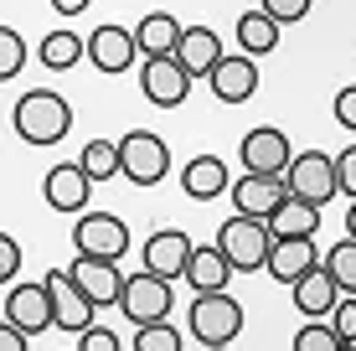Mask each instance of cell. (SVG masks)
<instances>
[{"label": "cell", "mask_w": 356, "mask_h": 351, "mask_svg": "<svg viewBox=\"0 0 356 351\" xmlns=\"http://www.w3.org/2000/svg\"><path fill=\"white\" fill-rule=\"evenodd\" d=\"M0 351H26V331H21V325H0Z\"/></svg>", "instance_id": "74e56055"}, {"label": "cell", "mask_w": 356, "mask_h": 351, "mask_svg": "<svg viewBox=\"0 0 356 351\" xmlns=\"http://www.w3.org/2000/svg\"><path fill=\"white\" fill-rule=\"evenodd\" d=\"M232 263H227V253L217 248V243H196L191 248V263H186V284L196 289V295H217V289H227L232 279Z\"/></svg>", "instance_id": "44dd1931"}, {"label": "cell", "mask_w": 356, "mask_h": 351, "mask_svg": "<svg viewBox=\"0 0 356 351\" xmlns=\"http://www.w3.org/2000/svg\"><path fill=\"white\" fill-rule=\"evenodd\" d=\"M140 93L155 108H181V104H186V93H191V72L176 63V52H170V57H145Z\"/></svg>", "instance_id": "ba28073f"}, {"label": "cell", "mask_w": 356, "mask_h": 351, "mask_svg": "<svg viewBox=\"0 0 356 351\" xmlns=\"http://www.w3.org/2000/svg\"><path fill=\"white\" fill-rule=\"evenodd\" d=\"M83 171L93 181H108V176H124V165H119V140H88L83 145Z\"/></svg>", "instance_id": "4316f807"}, {"label": "cell", "mask_w": 356, "mask_h": 351, "mask_svg": "<svg viewBox=\"0 0 356 351\" xmlns=\"http://www.w3.org/2000/svg\"><path fill=\"white\" fill-rule=\"evenodd\" d=\"M181 36H186V26H181L170 10H150V16L134 26V42H140L145 57H170L181 47Z\"/></svg>", "instance_id": "603a6c76"}, {"label": "cell", "mask_w": 356, "mask_h": 351, "mask_svg": "<svg viewBox=\"0 0 356 351\" xmlns=\"http://www.w3.org/2000/svg\"><path fill=\"white\" fill-rule=\"evenodd\" d=\"M16 269H21V243L16 238H0V279H6V289H10V279H16Z\"/></svg>", "instance_id": "e575fe53"}, {"label": "cell", "mask_w": 356, "mask_h": 351, "mask_svg": "<svg viewBox=\"0 0 356 351\" xmlns=\"http://www.w3.org/2000/svg\"><path fill=\"white\" fill-rule=\"evenodd\" d=\"M36 57H42L47 72H67V67H78L83 57H88V36H78V31H47Z\"/></svg>", "instance_id": "d4e9b609"}, {"label": "cell", "mask_w": 356, "mask_h": 351, "mask_svg": "<svg viewBox=\"0 0 356 351\" xmlns=\"http://www.w3.org/2000/svg\"><path fill=\"white\" fill-rule=\"evenodd\" d=\"M134 351H181V331L170 320L134 325Z\"/></svg>", "instance_id": "83f0119b"}, {"label": "cell", "mask_w": 356, "mask_h": 351, "mask_svg": "<svg viewBox=\"0 0 356 351\" xmlns=\"http://www.w3.org/2000/svg\"><path fill=\"white\" fill-rule=\"evenodd\" d=\"M336 124L341 129H356V83H346V88L336 93Z\"/></svg>", "instance_id": "d590c367"}, {"label": "cell", "mask_w": 356, "mask_h": 351, "mask_svg": "<svg viewBox=\"0 0 356 351\" xmlns=\"http://www.w3.org/2000/svg\"><path fill=\"white\" fill-rule=\"evenodd\" d=\"M268 227H274V238H315L321 233V207L289 191V202L268 217Z\"/></svg>", "instance_id": "cb8c5ba5"}, {"label": "cell", "mask_w": 356, "mask_h": 351, "mask_svg": "<svg viewBox=\"0 0 356 351\" xmlns=\"http://www.w3.org/2000/svg\"><path fill=\"white\" fill-rule=\"evenodd\" d=\"M346 238H356V202L346 207Z\"/></svg>", "instance_id": "ab89813d"}, {"label": "cell", "mask_w": 356, "mask_h": 351, "mask_svg": "<svg viewBox=\"0 0 356 351\" xmlns=\"http://www.w3.org/2000/svg\"><path fill=\"white\" fill-rule=\"evenodd\" d=\"M191 238L181 233V227H161V233L145 238V269L161 274V279H186V263H191Z\"/></svg>", "instance_id": "7c38bea8"}, {"label": "cell", "mask_w": 356, "mask_h": 351, "mask_svg": "<svg viewBox=\"0 0 356 351\" xmlns=\"http://www.w3.org/2000/svg\"><path fill=\"white\" fill-rule=\"evenodd\" d=\"M294 351H346V341H341V331L330 320H310L294 336Z\"/></svg>", "instance_id": "f1b7e54d"}, {"label": "cell", "mask_w": 356, "mask_h": 351, "mask_svg": "<svg viewBox=\"0 0 356 351\" xmlns=\"http://www.w3.org/2000/svg\"><path fill=\"white\" fill-rule=\"evenodd\" d=\"M119 165H124V181H134V186H161L170 171V150L150 129H129L119 140Z\"/></svg>", "instance_id": "277c9868"}, {"label": "cell", "mask_w": 356, "mask_h": 351, "mask_svg": "<svg viewBox=\"0 0 356 351\" xmlns=\"http://www.w3.org/2000/svg\"><path fill=\"white\" fill-rule=\"evenodd\" d=\"M346 351H356V341H346Z\"/></svg>", "instance_id": "b9f144b4"}, {"label": "cell", "mask_w": 356, "mask_h": 351, "mask_svg": "<svg viewBox=\"0 0 356 351\" xmlns=\"http://www.w3.org/2000/svg\"><path fill=\"white\" fill-rule=\"evenodd\" d=\"M217 248L227 253V263L238 274H259L268 269V248H274V227H268V217H243L232 212L222 227H217Z\"/></svg>", "instance_id": "7a4b0ae2"}, {"label": "cell", "mask_w": 356, "mask_h": 351, "mask_svg": "<svg viewBox=\"0 0 356 351\" xmlns=\"http://www.w3.org/2000/svg\"><path fill=\"white\" fill-rule=\"evenodd\" d=\"M134 52H140V42H134V31H124V26H93V36H88L93 67L108 72V78H114V72H129Z\"/></svg>", "instance_id": "e0dca14e"}, {"label": "cell", "mask_w": 356, "mask_h": 351, "mask_svg": "<svg viewBox=\"0 0 356 351\" xmlns=\"http://www.w3.org/2000/svg\"><path fill=\"white\" fill-rule=\"evenodd\" d=\"M181 191L191 202H217L222 191H232V176H227V161L222 155H196V161L181 165Z\"/></svg>", "instance_id": "d6986e66"}, {"label": "cell", "mask_w": 356, "mask_h": 351, "mask_svg": "<svg viewBox=\"0 0 356 351\" xmlns=\"http://www.w3.org/2000/svg\"><path fill=\"white\" fill-rule=\"evenodd\" d=\"M52 10H63V16H78V10H88V0H52Z\"/></svg>", "instance_id": "f35d334b"}, {"label": "cell", "mask_w": 356, "mask_h": 351, "mask_svg": "<svg viewBox=\"0 0 356 351\" xmlns=\"http://www.w3.org/2000/svg\"><path fill=\"white\" fill-rule=\"evenodd\" d=\"M6 320L21 325L26 336L47 331V325H57L52 289H47V284H10V289H6Z\"/></svg>", "instance_id": "8fae6325"}, {"label": "cell", "mask_w": 356, "mask_h": 351, "mask_svg": "<svg viewBox=\"0 0 356 351\" xmlns=\"http://www.w3.org/2000/svg\"><path fill=\"white\" fill-rule=\"evenodd\" d=\"M10 124H16V135L26 145H57L72 129V108L63 93L52 88H31L16 99V114H10Z\"/></svg>", "instance_id": "6da1fadb"}, {"label": "cell", "mask_w": 356, "mask_h": 351, "mask_svg": "<svg viewBox=\"0 0 356 351\" xmlns=\"http://www.w3.org/2000/svg\"><path fill=\"white\" fill-rule=\"evenodd\" d=\"M42 284L52 289V310H57V325H63V331H88V325H93V310H98V305H93L88 295H83V284L72 279L67 269H52Z\"/></svg>", "instance_id": "4fadbf2b"}, {"label": "cell", "mask_w": 356, "mask_h": 351, "mask_svg": "<svg viewBox=\"0 0 356 351\" xmlns=\"http://www.w3.org/2000/svg\"><path fill=\"white\" fill-rule=\"evenodd\" d=\"M72 248L93 253V259H124V253H129L124 217H114V212H83L78 222H72Z\"/></svg>", "instance_id": "5b68a950"}, {"label": "cell", "mask_w": 356, "mask_h": 351, "mask_svg": "<svg viewBox=\"0 0 356 351\" xmlns=\"http://www.w3.org/2000/svg\"><path fill=\"white\" fill-rule=\"evenodd\" d=\"M78 351H124V346L108 325H88V331H78Z\"/></svg>", "instance_id": "d6a6232c"}, {"label": "cell", "mask_w": 356, "mask_h": 351, "mask_svg": "<svg viewBox=\"0 0 356 351\" xmlns=\"http://www.w3.org/2000/svg\"><path fill=\"white\" fill-rule=\"evenodd\" d=\"M284 181H289V191H294V197L315 202V207H325V202L341 191L336 161H330L325 150H300V155H294V165L284 171Z\"/></svg>", "instance_id": "52a82bcc"}, {"label": "cell", "mask_w": 356, "mask_h": 351, "mask_svg": "<svg viewBox=\"0 0 356 351\" xmlns=\"http://www.w3.org/2000/svg\"><path fill=\"white\" fill-rule=\"evenodd\" d=\"M238 155H243V165H248V171H259V176H284L289 165H294L289 135H284V129H274V124L248 129L243 145H238Z\"/></svg>", "instance_id": "9c48e42d"}, {"label": "cell", "mask_w": 356, "mask_h": 351, "mask_svg": "<svg viewBox=\"0 0 356 351\" xmlns=\"http://www.w3.org/2000/svg\"><path fill=\"white\" fill-rule=\"evenodd\" d=\"M238 47H243L248 57L274 52V47H279V21L268 16L264 6H259V10H243V16H238Z\"/></svg>", "instance_id": "484cf974"}, {"label": "cell", "mask_w": 356, "mask_h": 351, "mask_svg": "<svg viewBox=\"0 0 356 351\" xmlns=\"http://www.w3.org/2000/svg\"><path fill=\"white\" fill-rule=\"evenodd\" d=\"M222 42H217V31L212 26H186V36H181V47H176V63L191 72V78H207L217 63H222Z\"/></svg>", "instance_id": "7402d4cb"}, {"label": "cell", "mask_w": 356, "mask_h": 351, "mask_svg": "<svg viewBox=\"0 0 356 351\" xmlns=\"http://www.w3.org/2000/svg\"><path fill=\"white\" fill-rule=\"evenodd\" d=\"M321 263V253H315V238H274V248H268V274H274L279 284H300L305 274Z\"/></svg>", "instance_id": "ac0fdd59"}, {"label": "cell", "mask_w": 356, "mask_h": 351, "mask_svg": "<svg viewBox=\"0 0 356 351\" xmlns=\"http://www.w3.org/2000/svg\"><path fill=\"white\" fill-rule=\"evenodd\" d=\"M325 269L336 274L341 295H356V238H346V243H336L325 253Z\"/></svg>", "instance_id": "f546056e"}, {"label": "cell", "mask_w": 356, "mask_h": 351, "mask_svg": "<svg viewBox=\"0 0 356 351\" xmlns=\"http://www.w3.org/2000/svg\"><path fill=\"white\" fill-rule=\"evenodd\" d=\"M170 305H176V295H170V279L161 274H134L124 279V295H119V310H124V320L134 325H150V320H170Z\"/></svg>", "instance_id": "8992f818"}, {"label": "cell", "mask_w": 356, "mask_h": 351, "mask_svg": "<svg viewBox=\"0 0 356 351\" xmlns=\"http://www.w3.org/2000/svg\"><path fill=\"white\" fill-rule=\"evenodd\" d=\"M67 274L83 284V295H88L93 305H119V295H124L119 259H93V253H78V263H72Z\"/></svg>", "instance_id": "5bb4252c"}, {"label": "cell", "mask_w": 356, "mask_h": 351, "mask_svg": "<svg viewBox=\"0 0 356 351\" xmlns=\"http://www.w3.org/2000/svg\"><path fill=\"white\" fill-rule=\"evenodd\" d=\"M26 67V42H21L16 26H0V78H16V72Z\"/></svg>", "instance_id": "4dcf8cb0"}, {"label": "cell", "mask_w": 356, "mask_h": 351, "mask_svg": "<svg viewBox=\"0 0 356 351\" xmlns=\"http://www.w3.org/2000/svg\"><path fill=\"white\" fill-rule=\"evenodd\" d=\"M227 197H232V207H238L243 217H274V212L289 202V181H284V176H259V171H248V176L232 181Z\"/></svg>", "instance_id": "30bf717a"}, {"label": "cell", "mask_w": 356, "mask_h": 351, "mask_svg": "<svg viewBox=\"0 0 356 351\" xmlns=\"http://www.w3.org/2000/svg\"><path fill=\"white\" fill-rule=\"evenodd\" d=\"M207 351H232V346H207Z\"/></svg>", "instance_id": "60d3db41"}, {"label": "cell", "mask_w": 356, "mask_h": 351, "mask_svg": "<svg viewBox=\"0 0 356 351\" xmlns=\"http://www.w3.org/2000/svg\"><path fill=\"white\" fill-rule=\"evenodd\" d=\"M336 176H341V191H346V197L356 202V145L336 155Z\"/></svg>", "instance_id": "8d00e7d4"}, {"label": "cell", "mask_w": 356, "mask_h": 351, "mask_svg": "<svg viewBox=\"0 0 356 351\" xmlns=\"http://www.w3.org/2000/svg\"><path fill=\"white\" fill-rule=\"evenodd\" d=\"M88 191H93V176L83 171V161L52 165L47 181H42V197H47L52 212H83V207H88Z\"/></svg>", "instance_id": "2e32d148"}, {"label": "cell", "mask_w": 356, "mask_h": 351, "mask_svg": "<svg viewBox=\"0 0 356 351\" xmlns=\"http://www.w3.org/2000/svg\"><path fill=\"white\" fill-rule=\"evenodd\" d=\"M330 325L341 331V341H356V295H341V305L330 310Z\"/></svg>", "instance_id": "836d02e7"}, {"label": "cell", "mask_w": 356, "mask_h": 351, "mask_svg": "<svg viewBox=\"0 0 356 351\" xmlns=\"http://www.w3.org/2000/svg\"><path fill=\"white\" fill-rule=\"evenodd\" d=\"M259 6L279 21V26H289V21H305V16H310L315 0H259Z\"/></svg>", "instance_id": "1f68e13d"}, {"label": "cell", "mask_w": 356, "mask_h": 351, "mask_svg": "<svg viewBox=\"0 0 356 351\" xmlns=\"http://www.w3.org/2000/svg\"><path fill=\"white\" fill-rule=\"evenodd\" d=\"M207 88H212L222 104H248L253 93H259V63H253L248 52L222 57V63L207 72Z\"/></svg>", "instance_id": "9a60e30c"}, {"label": "cell", "mask_w": 356, "mask_h": 351, "mask_svg": "<svg viewBox=\"0 0 356 351\" xmlns=\"http://www.w3.org/2000/svg\"><path fill=\"white\" fill-rule=\"evenodd\" d=\"M294 305H300V316H305V320H325L330 310L341 305V284H336V274H330L325 263H315V269L305 274L300 284H294Z\"/></svg>", "instance_id": "ffe728a7"}, {"label": "cell", "mask_w": 356, "mask_h": 351, "mask_svg": "<svg viewBox=\"0 0 356 351\" xmlns=\"http://www.w3.org/2000/svg\"><path fill=\"white\" fill-rule=\"evenodd\" d=\"M186 331L202 346H232V336L243 331V305L227 295V289H217V295H196L191 310H186Z\"/></svg>", "instance_id": "3957f363"}]
</instances>
